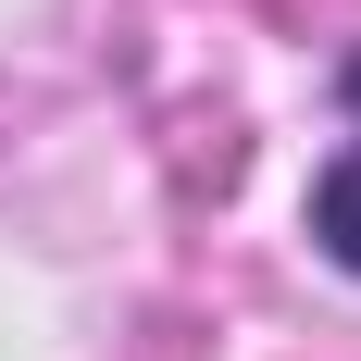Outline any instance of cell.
Listing matches in <instances>:
<instances>
[{"label": "cell", "instance_id": "obj_1", "mask_svg": "<svg viewBox=\"0 0 361 361\" xmlns=\"http://www.w3.org/2000/svg\"><path fill=\"white\" fill-rule=\"evenodd\" d=\"M312 237H324V250L361 274V63H349V149H336L324 187H312Z\"/></svg>", "mask_w": 361, "mask_h": 361}]
</instances>
